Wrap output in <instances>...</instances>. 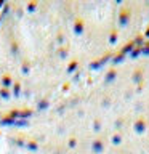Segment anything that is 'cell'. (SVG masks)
<instances>
[{"label": "cell", "instance_id": "obj_1", "mask_svg": "<svg viewBox=\"0 0 149 154\" xmlns=\"http://www.w3.org/2000/svg\"><path fill=\"white\" fill-rule=\"evenodd\" d=\"M135 130L143 132V130H144V119H138L136 122H135Z\"/></svg>", "mask_w": 149, "mask_h": 154}]
</instances>
